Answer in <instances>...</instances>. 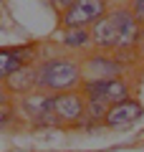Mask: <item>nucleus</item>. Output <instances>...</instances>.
<instances>
[{"instance_id": "nucleus-1", "label": "nucleus", "mask_w": 144, "mask_h": 152, "mask_svg": "<svg viewBox=\"0 0 144 152\" xmlns=\"http://www.w3.org/2000/svg\"><path fill=\"white\" fill-rule=\"evenodd\" d=\"M84 86V66L71 56H53L38 64V89L48 94L79 91Z\"/></svg>"}, {"instance_id": "nucleus-2", "label": "nucleus", "mask_w": 144, "mask_h": 152, "mask_svg": "<svg viewBox=\"0 0 144 152\" xmlns=\"http://www.w3.org/2000/svg\"><path fill=\"white\" fill-rule=\"evenodd\" d=\"M18 109H20L23 117L31 119L33 127H56V124H61L56 112H53V94L41 91V89L33 91V94L20 96Z\"/></svg>"}, {"instance_id": "nucleus-3", "label": "nucleus", "mask_w": 144, "mask_h": 152, "mask_svg": "<svg viewBox=\"0 0 144 152\" xmlns=\"http://www.w3.org/2000/svg\"><path fill=\"white\" fill-rule=\"evenodd\" d=\"M109 13L106 0H76L66 13H61V26L63 31L68 28H89L96 20H101Z\"/></svg>"}, {"instance_id": "nucleus-4", "label": "nucleus", "mask_w": 144, "mask_h": 152, "mask_svg": "<svg viewBox=\"0 0 144 152\" xmlns=\"http://www.w3.org/2000/svg\"><path fill=\"white\" fill-rule=\"evenodd\" d=\"M53 112L61 124H81L86 119V96L84 91H66V94H53Z\"/></svg>"}, {"instance_id": "nucleus-5", "label": "nucleus", "mask_w": 144, "mask_h": 152, "mask_svg": "<svg viewBox=\"0 0 144 152\" xmlns=\"http://www.w3.org/2000/svg\"><path fill=\"white\" fill-rule=\"evenodd\" d=\"M84 96L91 99H99V102H106L109 107L119 102H127L132 99V91H129V84L124 79H106V81H84L81 86Z\"/></svg>"}, {"instance_id": "nucleus-6", "label": "nucleus", "mask_w": 144, "mask_h": 152, "mask_svg": "<svg viewBox=\"0 0 144 152\" xmlns=\"http://www.w3.org/2000/svg\"><path fill=\"white\" fill-rule=\"evenodd\" d=\"M81 66H84V81L121 79V74H124V64L109 53H91L86 61H81Z\"/></svg>"}, {"instance_id": "nucleus-7", "label": "nucleus", "mask_w": 144, "mask_h": 152, "mask_svg": "<svg viewBox=\"0 0 144 152\" xmlns=\"http://www.w3.org/2000/svg\"><path fill=\"white\" fill-rule=\"evenodd\" d=\"M119 23H121V8H111L101 20L91 26V38L94 46L101 51H116L119 43Z\"/></svg>"}, {"instance_id": "nucleus-8", "label": "nucleus", "mask_w": 144, "mask_h": 152, "mask_svg": "<svg viewBox=\"0 0 144 152\" xmlns=\"http://www.w3.org/2000/svg\"><path fill=\"white\" fill-rule=\"evenodd\" d=\"M142 114H144L142 102H137V99H127V102H119V104H114V107L109 109L106 119H104V127H106V129L129 127V124H134Z\"/></svg>"}, {"instance_id": "nucleus-9", "label": "nucleus", "mask_w": 144, "mask_h": 152, "mask_svg": "<svg viewBox=\"0 0 144 152\" xmlns=\"http://www.w3.org/2000/svg\"><path fill=\"white\" fill-rule=\"evenodd\" d=\"M33 48L31 46H20V48H3L0 51V81H8L10 76H15L20 69L31 66Z\"/></svg>"}, {"instance_id": "nucleus-10", "label": "nucleus", "mask_w": 144, "mask_h": 152, "mask_svg": "<svg viewBox=\"0 0 144 152\" xmlns=\"http://www.w3.org/2000/svg\"><path fill=\"white\" fill-rule=\"evenodd\" d=\"M139 38H142V26L134 20V15H132L129 8H121V23H119L116 51H132V48H137Z\"/></svg>"}, {"instance_id": "nucleus-11", "label": "nucleus", "mask_w": 144, "mask_h": 152, "mask_svg": "<svg viewBox=\"0 0 144 152\" xmlns=\"http://www.w3.org/2000/svg\"><path fill=\"white\" fill-rule=\"evenodd\" d=\"M5 84H8V91L10 94H20V96L38 91V66H25V69H20L15 76H10Z\"/></svg>"}, {"instance_id": "nucleus-12", "label": "nucleus", "mask_w": 144, "mask_h": 152, "mask_svg": "<svg viewBox=\"0 0 144 152\" xmlns=\"http://www.w3.org/2000/svg\"><path fill=\"white\" fill-rule=\"evenodd\" d=\"M61 43L71 51H86L94 46V38H91V28H68L61 36Z\"/></svg>"}, {"instance_id": "nucleus-13", "label": "nucleus", "mask_w": 144, "mask_h": 152, "mask_svg": "<svg viewBox=\"0 0 144 152\" xmlns=\"http://www.w3.org/2000/svg\"><path fill=\"white\" fill-rule=\"evenodd\" d=\"M109 109H111V107H109L106 102H99V99L86 96V119H89V122H94V124H104Z\"/></svg>"}, {"instance_id": "nucleus-14", "label": "nucleus", "mask_w": 144, "mask_h": 152, "mask_svg": "<svg viewBox=\"0 0 144 152\" xmlns=\"http://www.w3.org/2000/svg\"><path fill=\"white\" fill-rule=\"evenodd\" d=\"M129 10H132V15H134V20L139 23V26L144 28V0H129Z\"/></svg>"}, {"instance_id": "nucleus-15", "label": "nucleus", "mask_w": 144, "mask_h": 152, "mask_svg": "<svg viewBox=\"0 0 144 152\" xmlns=\"http://www.w3.org/2000/svg\"><path fill=\"white\" fill-rule=\"evenodd\" d=\"M13 119H15V114H13L10 107H3V109H0V129H8V127L13 124Z\"/></svg>"}, {"instance_id": "nucleus-16", "label": "nucleus", "mask_w": 144, "mask_h": 152, "mask_svg": "<svg viewBox=\"0 0 144 152\" xmlns=\"http://www.w3.org/2000/svg\"><path fill=\"white\" fill-rule=\"evenodd\" d=\"M73 3H76V0H53V8H56L58 13H66L71 5H73Z\"/></svg>"}, {"instance_id": "nucleus-17", "label": "nucleus", "mask_w": 144, "mask_h": 152, "mask_svg": "<svg viewBox=\"0 0 144 152\" xmlns=\"http://www.w3.org/2000/svg\"><path fill=\"white\" fill-rule=\"evenodd\" d=\"M3 107H10V91L0 86V109Z\"/></svg>"}]
</instances>
